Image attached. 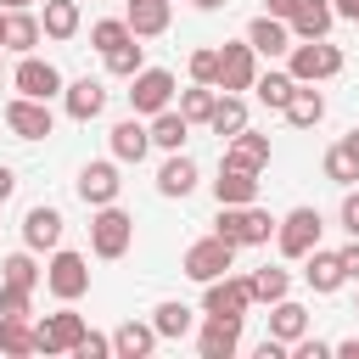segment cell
Masks as SVG:
<instances>
[{"instance_id":"cell-16","label":"cell","mask_w":359,"mask_h":359,"mask_svg":"<svg viewBox=\"0 0 359 359\" xmlns=\"http://www.w3.org/2000/svg\"><path fill=\"white\" fill-rule=\"evenodd\" d=\"M224 163H230V168H252V174H264V168H269V135H258V129L230 135V140H224Z\"/></svg>"},{"instance_id":"cell-44","label":"cell","mask_w":359,"mask_h":359,"mask_svg":"<svg viewBox=\"0 0 359 359\" xmlns=\"http://www.w3.org/2000/svg\"><path fill=\"white\" fill-rule=\"evenodd\" d=\"M292 353H297V359H325V353H337V348H331V342H320V337H309V331H303V337H297V342H292Z\"/></svg>"},{"instance_id":"cell-18","label":"cell","mask_w":359,"mask_h":359,"mask_svg":"<svg viewBox=\"0 0 359 359\" xmlns=\"http://www.w3.org/2000/svg\"><path fill=\"white\" fill-rule=\"evenodd\" d=\"M62 107H67V118H79V123H90V118H95V112L107 107V84L84 73V79H73V84L62 90Z\"/></svg>"},{"instance_id":"cell-24","label":"cell","mask_w":359,"mask_h":359,"mask_svg":"<svg viewBox=\"0 0 359 359\" xmlns=\"http://www.w3.org/2000/svg\"><path fill=\"white\" fill-rule=\"evenodd\" d=\"M123 17H129V28H135V39H157V34H168L174 6H168V0H129Z\"/></svg>"},{"instance_id":"cell-5","label":"cell","mask_w":359,"mask_h":359,"mask_svg":"<svg viewBox=\"0 0 359 359\" xmlns=\"http://www.w3.org/2000/svg\"><path fill=\"white\" fill-rule=\"evenodd\" d=\"M230 264H236V247L213 230V236H196L191 247H185V258H180V269L191 275V280H219V275H230Z\"/></svg>"},{"instance_id":"cell-30","label":"cell","mask_w":359,"mask_h":359,"mask_svg":"<svg viewBox=\"0 0 359 359\" xmlns=\"http://www.w3.org/2000/svg\"><path fill=\"white\" fill-rule=\"evenodd\" d=\"M303 331H309V309H303V303H292V297L269 303V337H280V342L292 348Z\"/></svg>"},{"instance_id":"cell-6","label":"cell","mask_w":359,"mask_h":359,"mask_svg":"<svg viewBox=\"0 0 359 359\" xmlns=\"http://www.w3.org/2000/svg\"><path fill=\"white\" fill-rule=\"evenodd\" d=\"M320 247V208H292V213H280V224H275V252L280 258H309Z\"/></svg>"},{"instance_id":"cell-9","label":"cell","mask_w":359,"mask_h":359,"mask_svg":"<svg viewBox=\"0 0 359 359\" xmlns=\"http://www.w3.org/2000/svg\"><path fill=\"white\" fill-rule=\"evenodd\" d=\"M252 309V280L247 275H219L202 286V314H224V320H241Z\"/></svg>"},{"instance_id":"cell-23","label":"cell","mask_w":359,"mask_h":359,"mask_svg":"<svg viewBox=\"0 0 359 359\" xmlns=\"http://www.w3.org/2000/svg\"><path fill=\"white\" fill-rule=\"evenodd\" d=\"M331 22H337V6H331V0H297V11H292V39H325Z\"/></svg>"},{"instance_id":"cell-8","label":"cell","mask_w":359,"mask_h":359,"mask_svg":"<svg viewBox=\"0 0 359 359\" xmlns=\"http://www.w3.org/2000/svg\"><path fill=\"white\" fill-rule=\"evenodd\" d=\"M6 129H11L17 140H45V135L56 129V112H50V101H39V95H11V101H6Z\"/></svg>"},{"instance_id":"cell-7","label":"cell","mask_w":359,"mask_h":359,"mask_svg":"<svg viewBox=\"0 0 359 359\" xmlns=\"http://www.w3.org/2000/svg\"><path fill=\"white\" fill-rule=\"evenodd\" d=\"M174 73L168 67H140L135 79H129V112H140V118H151V112H163V107H174Z\"/></svg>"},{"instance_id":"cell-17","label":"cell","mask_w":359,"mask_h":359,"mask_svg":"<svg viewBox=\"0 0 359 359\" xmlns=\"http://www.w3.org/2000/svg\"><path fill=\"white\" fill-rule=\"evenodd\" d=\"M241 348V320H224V314H208L202 337H196V353L202 359H230Z\"/></svg>"},{"instance_id":"cell-35","label":"cell","mask_w":359,"mask_h":359,"mask_svg":"<svg viewBox=\"0 0 359 359\" xmlns=\"http://www.w3.org/2000/svg\"><path fill=\"white\" fill-rule=\"evenodd\" d=\"M123 39H135V28H129V17H95L90 22V45L107 56V50H118Z\"/></svg>"},{"instance_id":"cell-21","label":"cell","mask_w":359,"mask_h":359,"mask_svg":"<svg viewBox=\"0 0 359 359\" xmlns=\"http://www.w3.org/2000/svg\"><path fill=\"white\" fill-rule=\"evenodd\" d=\"M213 196H219V208H236V202H258V174H252V168H230V163H219Z\"/></svg>"},{"instance_id":"cell-33","label":"cell","mask_w":359,"mask_h":359,"mask_svg":"<svg viewBox=\"0 0 359 359\" xmlns=\"http://www.w3.org/2000/svg\"><path fill=\"white\" fill-rule=\"evenodd\" d=\"M39 22H45V34H50V39H73V34H79V22H84V11H79V0H45Z\"/></svg>"},{"instance_id":"cell-32","label":"cell","mask_w":359,"mask_h":359,"mask_svg":"<svg viewBox=\"0 0 359 359\" xmlns=\"http://www.w3.org/2000/svg\"><path fill=\"white\" fill-rule=\"evenodd\" d=\"M320 118H325V95L309 90V84H297L292 101H286V123H292V129H314Z\"/></svg>"},{"instance_id":"cell-39","label":"cell","mask_w":359,"mask_h":359,"mask_svg":"<svg viewBox=\"0 0 359 359\" xmlns=\"http://www.w3.org/2000/svg\"><path fill=\"white\" fill-rule=\"evenodd\" d=\"M213 101H219V84H191V90H180V112H185L191 123H208Z\"/></svg>"},{"instance_id":"cell-52","label":"cell","mask_w":359,"mask_h":359,"mask_svg":"<svg viewBox=\"0 0 359 359\" xmlns=\"http://www.w3.org/2000/svg\"><path fill=\"white\" fill-rule=\"evenodd\" d=\"M191 6H196V11H219L224 0H191Z\"/></svg>"},{"instance_id":"cell-28","label":"cell","mask_w":359,"mask_h":359,"mask_svg":"<svg viewBox=\"0 0 359 359\" xmlns=\"http://www.w3.org/2000/svg\"><path fill=\"white\" fill-rule=\"evenodd\" d=\"M208 129H213L219 140L241 135V129H247V101L230 95V90H219V101H213V112H208Z\"/></svg>"},{"instance_id":"cell-49","label":"cell","mask_w":359,"mask_h":359,"mask_svg":"<svg viewBox=\"0 0 359 359\" xmlns=\"http://www.w3.org/2000/svg\"><path fill=\"white\" fill-rule=\"evenodd\" d=\"M337 6V17H348V22H359V0H331Z\"/></svg>"},{"instance_id":"cell-22","label":"cell","mask_w":359,"mask_h":359,"mask_svg":"<svg viewBox=\"0 0 359 359\" xmlns=\"http://www.w3.org/2000/svg\"><path fill=\"white\" fill-rule=\"evenodd\" d=\"M157 342H163V337H157L151 320H123V325L112 331V353H118V359H146Z\"/></svg>"},{"instance_id":"cell-43","label":"cell","mask_w":359,"mask_h":359,"mask_svg":"<svg viewBox=\"0 0 359 359\" xmlns=\"http://www.w3.org/2000/svg\"><path fill=\"white\" fill-rule=\"evenodd\" d=\"M73 353H79V359H107V353H112V337H101V331H84Z\"/></svg>"},{"instance_id":"cell-54","label":"cell","mask_w":359,"mask_h":359,"mask_svg":"<svg viewBox=\"0 0 359 359\" xmlns=\"http://www.w3.org/2000/svg\"><path fill=\"white\" fill-rule=\"evenodd\" d=\"M353 314H359V297H353Z\"/></svg>"},{"instance_id":"cell-20","label":"cell","mask_w":359,"mask_h":359,"mask_svg":"<svg viewBox=\"0 0 359 359\" xmlns=\"http://www.w3.org/2000/svg\"><path fill=\"white\" fill-rule=\"evenodd\" d=\"M303 280H309V292H337L342 280H348V269H342V252H325V247H314L309 258H303Z\"/></svg>"},{"instance_id":"cell-27","label":"cell","mask_w":359,"mask_h":359,"mask_svg":"<svg viewBox=\"0 0 359 359\" xmlns=\"http://www.w3.org/2000/svg\"><path fill=\"white\" fill-rule=\"evenodd\" d=\"M0 353H6V359H28V353H39V337H34L28 314H0Z\"/></svg>"},{"instance_id":"cell-46","label":"cell","mask_w":359,"mask_h":359,"mask_svg":"<svg viewBox=\"0 0 359 359\" xmlns=\"http://www.w3.org/2000/svg\"><path fill=\"white\" fill-rule=\"evenodd\" d=\"M342 252V269H348V280H359V236H348V247H337Z\"/></svg>"},{"instance_id":"cell-3","label":"cell","mask_w":359,"mask_h":359,"mask_svg":"<svg viewBox=\"0 0 359 359\" xmlns=\"http://www.w3.org/2000/svg\"><path fill=\"white\" fill-rule=\"evenodd\" d=\"M45 292L62 297V303H79L90 292V258L73 252V247H50V264H45Z\"/></svg>"},{"instance_id":"cell-15","label":"cell","mask_w":359,"mask_h":359,"mask_svg":"<svg viewBox=\"0 0 359 359\" xmlns=\"http://www.w3.org/2000/svg\"><path fill=\"white\" fill-rule=\"evenodd\" d=\"M247 45H252L258 56H286V50H292V22L264 11V17H252V22H247Z\"/></svg>"},{"instance_id":"cell-48","label":"cell","mask_w":359,"mask_h":359,"mask_svg":"<svg viewBox=\"0 0 359 359\" xmlns=\"http://www.w3.org/2000/svg\"><path fill=\"white\" fill-rule=\"evenodd\" d=\"M264 11H269V17H286V22H292V11H297V0H264Z\"/></svg>"},{"instance_id":"cell-12","label":"cell","mask_w":359,"mask_h":359,"mask_svg":"<svg viewBox=\"0 0 359 359\" xmlns=\"http://www.w3.org/2000/svg\"><path fill=\"white\" fill-rule=\"evenodd\" d=\"M252 79H258V50H252V45H247V34H241L236 45H224V50H219V90L241 95V90H252Z\"/></svg>"},{"instance_id":"cell-36","label":"cell","mask_w":359,"mask_h":359,"mask_svg":"<svg viewBox=\"0 0 359 359\" xmlns=\"http://www.w3.org/2000/svg\"><path fill=\"white\" fill-rule=\"evenodd\" d=\"M0 280H11V286H39L45 269L34 264V247H28V252H6V258H0Z\"/></svg>"},{"instance_id":"cell-1","label":"cell","mask_w":359,"mask_h":359,"mask_svg":"<svg viewBox=\"0 0 359 359\" xmlns=\"http://www.w3.org/2000/svg\"><path fill=\"white\" fill-rule=\"evenodd\" d=\"M275 224H280V219H269V208H258V202L219 208V219H213V230H219L230 247H264V241L275 236Z\"/></svg>"},{"instance_id":"cell-41","label":"cell","mask_w":359,"mask_h":359,"mask_svg":"<svg viewBox=\"0 0 359 359\" xmlns=\"http://www.w3.org/2000/svg\"><path fill=\"white\" fill-rule=\"evenodd\" d=\"M191 84H219V50L213 45H202V50H191Z\"/></svg>"},{"instance_id":"cell-29","label":"cell","mask_w":359,"mask_h":359,"mask_svg":"<svg viewBox=\"0 0 359 359\" xmlns=\"http://www.w3.org/2000/svg\"><path fill=\"white\" fill-rule=\"evenodd\" d=\"M157 191L163 196H191L196 191V163L185 151H168V163L157 168Z\"/></svg>"},{"instance_id":"cell-25","label":"cell","mask_w":359,"mask_h":359,"mask_svg":"<svg viewBox=\"0 0 359 359\" xmlns=\"http://www.w3.org/2000/svg\"><path fill=\"white\" fill-rule=\"evenodd\" d=\"M39 34H45V22L34 17V11H22V6H6V50H17V56H28L34 45H39Z\"/></svg>"},{"instance_id":"cell-26","label":"cell","mask_w":359,"mask_h":359,"mask_svg":"<svg viewBox=\"0 0 359 359\" xmlns=\"http://www.w3.org/2000/svg\"><path fill=\"white\" fill-rule=\"evenodd\" d=\"M146 129H151V146L180 151V146H185V135H191V118H185L180 107H163V112H151V118H146Z\"/></svg>"},{"instance_id":"cell-13","label":"cell","mask_w":359,"mask_h":359,"mask_svg":"<svg viewBox=\"0 0 359 359\" xmlns=\"http://www.w3.org/2000/svg\"><path fill=\"white\" fill-rule=\"evenodd\" d=\"M73 185H79V196H84L90 208L118 202V191H123V180H118V157H95V163H84Z\"/></svg>"},{"instance_id":"cell-4","label":"cell","mask_w":359,"mask_h":359,"mask_svg":"<svg viewBox=\"0 0 359 359\" xmlns=\"http://www.w3.org/2000/svg\"><path fill=\"white\" fill-rule=\"evenodd\" d=\"M129 241H135V219H129L118 202L95 208V219H90V252H95V258H123Z\"/></svg>"},{"instance_id":"cell-37","label":"cell","mask_w":359,"mask_h":359,"mask_svg":"<svg viewBox=\"0 0 359 359\" xmlns=\"http://www.w3.org/2000/svg\"><path fill=\"white\" fill-rule=\"evenodd\" d=\"M140 67H146V45L140 39H123L118 50H107V73L112 79H135Z\"/></svg>"},{"instance_id":"cell-19","label":"cell","mask_w":359,"mask_h":359,"mask_svg":"<svg viewBox=\"0 0 359 359\" xmlns=\"http://www.w3.org/2000/svg\"><path fill=\"white\" fill-rule=\"evenodd\" d=\"M146 151H151V129H146L140 112H129L123 123H112V157L118 163H140Z\"/></svg>"},{"instance_id":"cell-40","label":"cell","mask_w":359,"mask_h":359,"mask_svg":"<svg viewBox=\"0 0 359 359\" xmlns=\"http://www.w3.org/2000/svg\"><path fill=\"white\" fill-rule=\"evenodd\" d=\"M325 180H337V185H353V180H359V163L342 151V140L325 146Z\"/></svg>"},{"instance_id":"cell-31","label":"cell","mask_w":359,"mask_h":359,"mask_svg":"<svg viewBox=\"0 0 359 359\" xmlns=\"http://www.w3.org/2000/svg\"><path fill=\"white\" fill-rule=\"evenodd\" d=\"M252 90H258V101H264L269 112H286V101H292V90H297V79H292L286 67H269V73H258V79H252Z\"/></svg>"},{"instance_id":"cell-51","label":"cell","mask_w":359,"mask_h":359,"mask_svg":"<svg viewBox=\"0 0 359 359\" xmlns=\"http://www.w3.org/2000/svg\"><path fill=\"white\" fill-rule=\"evenodd\" d=\"M342 151H348V157L359 163V129H348V135H342Z\"/></svg>"},{"instance_id":"cell-53","label":"cell","mask_w":359,"mask_h":359,"mask_svg":"<svg viewBox=\"0 0 359 359\" xmlns=\"http://www.w3.org/2000/svg\"><path fill=\"white\" fill-rule=\"evenodd\" d=\"M0 6H34V0H0Z\"/></svg>"},{"instance_id":"cell-34","label":"cell","mask_w":359,"mask_h":359,"mask_svg":"<svg viewBox=\"0 0 359 359\" xmlns=\"http://www.w3.org/2000/svg\"><path fill=\"white\" fill-rule=\"evenodd\" d=\"M247 280H252V303H280V297L292 292V275H286L280 264H264V269H252Z\"/></svg>"},{"instance_id":"cell-14","label":"cell","mask_w":359,"mask_h":359,"mask_svg":"<svg viewBox=\"0 0 359 359\" xmlns=\"http://www.w3.org/2000/svg\"><path fill=\"white\" fill-rule=\"evenodd\" d=\"M22 247H34V252L62 247V213H56L50 202H34V208L22 213Z\"/></svg>"},{"instance_id":"cell-2","label":"cell","mask_w":359,"mask_h":359,"mask_svg":"<svg viewBox=\"0 0 359 359\" xmlns=\"http://www.w3.org/2000/svg\"><path fill=\"white\" fill-rule=\"evenodd\" d=\"M286 73H292L297 84L337 79V73H342V50H337L331 39H297V45L286 50Z\"/></svg>"},{"instance_id":"cell-42","label":"cell","mask_w":359,"mask_h":359,"mask_svg":"<svg viewBox=\"0 0 359 359\" xmlns=\"http://www.w3.org/2000/svg\"><path fill=\"white\" fill-rule=\"evenodd\" d=\"M28 303H34V286H11V280H0V314H28Z\"/></svg>"},{"instance_id":"cell-38","label":"cell","mask_w":359,"mask_h":359,"mask_svg":"<svg viewBox=\"0 0 359 359\" xmlns=\"http://www.w3.org/2000/svg\"><path fill=\"white\" fill-rule=\"evenodd\" d=\"M151 325H157V337H185V331H191V309H185L180 297H168V303L151 309Z\"/></svg>"},{"instance_id":"cell-45","label":"cell","mask_w":359,"mask_h":359,"mask_svg":"<svg viewBox=\"0 0 359 359\" xmlns=\"http://www.w3.org/2000/svg\"><path fill=\"white\" fill-rule=\"evenodd\" d=\"M337 219H342V230H348V236H359V191H348V196H342Z\"/></svg>"},{"instance_id":"cell-47","label":"cell","mask_w":359,"mask_h":359,"mask_svg":"<svg viewBox=\"0 0 359 359\" xmlns=\"http://www.w3.org/2000/svg\"><path fill=\"white\" fill-rule=\"evenodd\" d=\"M11 191H17V168L0 163V202H11Z\"/></svg>"},{"instance_id":"cell-10","label":"cell","mask_w":359,"mask_h":359,"mask_svg":"<svg viewBox=\"0 0 359 359\" xmlns=\"http://www.w3.org/2000/svg\"><path fill=\"white\" fill-rule=\"evenodd\" d=\"M84 331H90V325H84V314H79L73 303H62L56 314H45V320L34 325V337H39V353H73Z\"/></svg>"},{"instance_id":"cell-50","label":"cell","mask_w":359,"mask_h":359,"mask_svg":"<svg viewBox=\"0 0 359 359\" xmlns=\"http://www.w3.org/2000/svg\"><path fill=\"white\" fill-rule=\"evenodd\" d=\"M337 353H342V359H359V337H342V342H337Z\"/></svg>"},{"instance_id":"cell-11","label":"cell","mask_w":359,"mask_h":359,"mask_svg":"<svg viewBox=\"0 0 359 359\" xmlns=\"http://www.w3.org/2000/svg\"><path fill=\"white\" fill-rule=\"evenodd\" d=\"M11 84H17V95H39V101H50V95L67 90V84H62V67L45 62V56H34V50L11 67Z\"/></svg>"}]
</instances>
